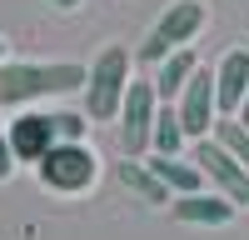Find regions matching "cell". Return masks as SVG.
Wrapping results in <instances>:
<instances>
[{"mask_svg":"<svg viewBox=\"0 0 249 240\" xmlns=\"http://www.w3.org/2000/svg\"><path fill=\"white\" fill-rule=\"evenodd\" d=\"M85 80L90 65H75V60H5L0 65V110L50 100V95H75L85 90Z\"/></svg>","mask_w":249,"mask_h":240,"instance_id":"1","label":"cell"},{"mask_svg":"<svg viewBox=\"0 0 249 240\" xmlns=\"http://www.w3.org/2000/svg\"><path fill=\"white\" fill-rule=\"evenodd\" d=\"M130 50L124 45H105L90 65V80H85V115L90 120H120V105L130 95Z\"/></svg>","mask_w":249,"mask_h":240,"instance_id":"2","label":"cell"},{"mask_svg":"<svg viewBox=\"0 0 249 240\" xmlns=\"http://www.w3.org/2000/svg\"><path fill=\"white\" fill-rule=\"evenodd\" d=\"M35 175H40V185H50L60 195H80L100 180V155L85 140H55L45 150V160L35 165Z\"/></svg>","mask_w":249,"mask_h":240,"instance_id":"3","label":"cell"},{"mask_svg":"<svg viewBox=\"0 0 249 240\" xmlns=\"http://www.w3.org/2000/svg\"><path fill=\"white\" fill-rule=\"evenodd\" d=\"M155 115H160V95L155 80H130V95L120 105V150L130 160H144L155 145Z\"/></svg>","mask_w":249,"mask_h":240,"instance_id":"4","label":"cell"},{"mask_svg":"<svg viewBox=\"0 0 249 240\" xmlns=\"http://www.w3.org/2000/svg\"><path fill=\"white\" fill-rule=\"evenodd\" d=\"M204 30V5L199 0H175L170 10H164L160 20H155V30L144 35V45H140V55L150 60V65H160L164 55H175V50H184L190 40Z\"/></svg>","mask_w":249,"mask_h":240,"instance_id":"5","label":"cell"},{"mask_svg":"<svg viewBox=\"0 0 249 240\" xmlns=\"http://www.w3.org/2000/svg\"><path fill=\"white\" fill-rule=\"evenodd\" d=\"M190 160L204 170V180H210V190H219V195H230L234 205H249V165H239V160L219 145L214 135H204V140H195L190 145Z\"/></svg>","mask_w":249,"mask_h":240,"instance_id":"6","label":"cell"},{"mask_svg":"<svg viewBox=\"0 0 249 240\" xmlns=\"http://www.w3.org/2000/svg\"><path fill=\"white\" fill-rule=\"evenodd\" d=\"M175 110L184 120V135L190 140H204V135H214V120H219V90H214V70H195L190 75V85L179 90L175 100Z\"/></svg>","mask_w":249,"mask_h":240,"instance_id":"7","label":"cell"},{"mask_svg":"<svg viewBox=\"0 0 249 240\" xmlns=\"http://www.w3.org/2000/svg\"><path fill=\"white\" fill-rule=\"evenodd\" d=\"M10 150H15V160H25V165H40L45 160V150L55 145V110H20L15 120H10Z\"/></svg>","mask_w":249,"mask_h":240,"instance_id":"8","label":"cell"},{"mask_svg":"<svg viewBox=\"0 0 249 240\" xmlns=\"http://www.w3.org/2000/svg\"><path fill=\"white\" fill-rule=\"evenodd\" d=\"M175 220H184V225H230V220L239 215V205L230 195L219 190H195V195H175L170 200Z\"/></svg>","mask_w":249,"mask_h":240,"instance_id":"9","label":"cell"},{"mask_svg":"<svg viewBox=\"0 0 249 240\" xmlns=\"http://www.w3.org/2000/svg\"><path fill=\"white\" fill-rule=\"evenodd\" d=\"M214 90H219V115H239L249 95V50H230L214 65Z\"/></svg>","mask_w":249,"mask_h":240,"instance_id":"10","label":"cell"},{"mask_svg":"<svg viewBox=\"0 0 249 240\" xmlns=\"http://www.w3.org/2000/svg\"><path fill=\"white\" fill-rule=\"evenodd\" d=\"M150 160V170L164 180V185H170V195H195V190H210V180H204V170L195 165L190 155H144Z\"/></svg>","mask_w":249,"mask_h":240,"instance_id":"11","label":"cell"},{"mask_svg":"<svg viewBox=\"0 0 249 240\" xmlns=\"http://www.w3.org/2000/svg\"><path fill=\"white\" fill-rule=\"evenodd\" d=\"M199 70V55L184 45V50H175V55H164L160 65H155V95H160V105H175L179 100V90L190 85V75Z\"/></svg>","mask_w":249,"mask_h":240,"instance_id":"12","label":"cell"},{"mask_svg":"<svg viewBox=\"0 0 249 240\" xmlns=\"http://www.w3.org/2000/svg\"><path fill=\"white\" fill-rule=\"evenodd\" d=\"M120 185L135 190L144 205H170V200H175L170 185H164V180L150 170V160H130V155H124V160H120Z\"/></svg>","mask_w":249,"mask_h":240,"instance_id":"13","label":"cell"},{"mask_svg":"<svg viewBox=\"0 0 249 240\" xmlns=\"http://www.w3.org/2000/svg\"><path fill=\"white\" fill-rule=\"evenodd\" d=\"M184 140H190V135H184V120H179V110L175 105H160V115H155V155H179L184 150Z\"/></svg>","mask_w":249,"mask_h":240,"instance_id":"14","label":"cell"},{"mask_svg":"<svg viewBox=\"0 0 249 240\" xmlns=\"http://www.w3.org/2000/svg\"><path fill=\"white\" fill-rule=\"evenodd\" d=\"M214 140L239 160V165H249V125H239L234 115H219V120H214Z\"/></svg>","mask_w":249,"mask_h":240,"instance_id":"15","label":"cell"},{"mask_svg":"<svg viewBox=\"0 0 249 240\" xmlns=\"http://www.w3.org/2000/svg\"><path fill=\"white\" fill-rule=\"evenodd\" d=\"M90 130V115H80V110H55V135L60 140H85Z\"/></svg>","mask_w":249,"mask_h":240,"instance_id":"16","label":"cell"},{"mask_svg":"<svg viewBox=\"0 0 249 240\" xmlns=\"http://www.w3.org/2000/svg\"><path fill=\"white\" fill-rule=\"evenodd\" d=\"M15 165H20V160H15V150H10V130L0 125V180H10Z\"/></svg>","mask_w":249,"mask_h":240,"instance_id":"17","label":"cell"},{"mask_svg":"<svg viewBox=\"0 0 249 240\" xmlns=\"http://www.w3.org/2000/svg\"><path fill=\"white\" fill-rule=\"evenodd\" d=\"M50 5H55V10H80L85 0H50Z\"/></svg>","mask_w":249,"mask_h":240,"instance_id":"18","label":"cell"},{"mask_svg":"<svg viewBox=\"0 0 249 240\" xmlns=\"http://www.w3.org/2000/svg\"><path fill=\"white\" fill-rule=\"evenodd\" d=\"M234 120H239V125H249V95H244V105H239V115H234Z\"/></svg>","mask_w":249,"mask_h":240,"instance_id":"19","label":"cell"},{"mask_svg":"<svg viewBox=\"0 0 249 240\" xmlns=\"http://www.w3.org/2000/svg\"><path fill=\"white\" fill-rule=\"evenodd\" d=\"M0 65H5V35H0Z\"/></svg>","mask_w":249,"mask_h":240,"instance_id":"20","label":"cell"}]
</instances>
